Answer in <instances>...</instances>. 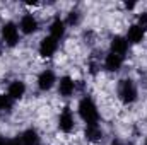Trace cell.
<instances>
[{"label":"cell","instance_id":"7","mask_svg":"<svg viewBox=\"0 0 147 145\" xmlns=\"http://www.w3.org/2000/svg\"><path fill=\"white\" fill-rule=\"evenodd\" d=\"M38 29H39V22H38L34 14L28 12V14H24L21 17V21H19V31L22 34H34Z\"/></svg>","mask_w":147,"mask_h":145},{"label":"cell","instance_id":"1","mask_svg":"<svg viewBox=\"0 0 147 145\" xmlns=\"http://www.w3.org/2000/svg\"><path fill=\"white\" fill-rule=\"evenodd\" d=\"M77 113H79V118L86 123V125H96L99 123V109L96 106L94 99L89 97V96H84L79 104H77Z\"/></svg>","mask_w":147,"mask_h":145},{"label":"cell","instance_id":"3","mask_svg":"<svg viewBox=\"0 0 147 145\" xmlns=\"http://www.w3.org/2000/svg\"><path fill=\"white\" fill-rule=\"evenodd\" d=\"M0 36H2V41H3V44H5V46H9V48L17 46V44H19V41H21L19 26H17L16 22H12V21L5 22V24L2 26V29H0Z\"/></svg>","mask_w":147,"mask_h":145},{"label":"cell","instance_id":"22","mask_svg":"<svg viewBox=\"0 0 147 145\" xmlns=\"http://www.w3.org/2000/svg\"><path fill=\"white\" fill-rule=\"evenodd\" d=\"M110 145H121V142H120L118 138H115V140H111L110 142Z\"/></svg>","mask_w":147,"mask_h":145},{"label":"cell","instance_id":"8","mask_svg":"<svg viewBox=\"0 0 147 145\" xmlns=\"http://www.w3.org/2000/svg\"><path fill=\"white\" fill-rule=\"evenodd\" d=\"M75 87H77V82L70 75L60 77V80H58V94L62 97H72L74 92H75Z\"/></svg>","mask_w":147,"mask_h":145},{"label":"cell","instance_id":"16","mask_svg":"<svg viewBox=\"0 0 147 145\" xmlns=\"http://www.w3.org/2000/svg\"><path fill=\"white\" fill-rule=\"evenodd\" d=\"M79 22H80V12H79V10H70V12L67 14L65 24L70 26V28H75V26H79Z\"/></svg>","mask_w":147,"mask_h":145},{"label":"cell","instance_id":"17","mask_svg":"<svg viewBox=\"0 0 147 145\" xmlns=\"http://www.w3.org/2000/svg\"><path fill=\"white\" fill-rule=\"evenodd\" d=\"M12 99L7 96V94H0V113H5V111H10L12 109Z\"/></svg>","mask_w":147,"mask_h":145},{"label":"cell","instance_id":"14","mask_svg":"<svg viewBox=\"0 0 147 145\" xmlns=\"http://www.w3.org/2000/svg\"><path fill=\"white\" fill-rule=\"evenodd\" d=\"M84 135H86V138H87L89 142H94V144H96V142L103 140V135H105V132H103L101 125H99V123H96V125H86Z\"/></svg>","mask_w":147,"mask_h":145},{"label":"cell","instance_id":"15","mask_svg":"<svg viewBox=\"0 0 147 145\" xmlns=\"http://www.w3.org/2000/svg\"><path fill=\"white\" fill-rule=\"evenodd\" d=\"M19 137H21V140H22L24 145H38L39 144V135H38V132L34 130V128L24 130Z\"/></svg>","mask_w":147,"mask_h":145},{"label":"cell","instance_id":"24","mask_svg":"<svg viewBox=\"0 0 147 145\" xmlns=\"http://www.w3.org/2000/svg\"><path fill=\"white\" fill-rule=\"evenodd\" d=\"M0 56H2V46H0Z\"/></svg>","mask_w":147,"mask_h":145},{"label":"cell","instance_id":"10","mask_svg":"<svg viewBox=\"0 0 147 145\" xmlns=\"http://www.w3.org/2000/svg\"><path fill=\"white\" fill-rule=\"evenodd\" d=\"M26 84L22 82V80H12L10 84H9V87H7V96L12 99V101H19V99H22L24 97V94H26Z\"/></svg>","mask_w":147,"mask_h":145},{"label":"cell","instance_id":"12","mask_svg":"<svg viewBox=\"0 0 147 145\" xmlns=\"http://www.w3.org/2000/svg\"><path fill=\"white\" fill-rule=\"evenodd\" d=\"M48 31H50V36L55 38L57 41H60L62 38L65 36V33H67V24H65V21H63V19L57 17V19H53V21H51V24H50Z\"/></svg>","mask_w":147,"mask_h":145},{"label":"cell","instance_id":"4","mask_svg":"<svg viewBox=\"0 0 147 145\" xmlns=\"http://www.w3.org/2000/svg\"><path fill=\"white\" fill-rule=\"evenodd\" d=\"M58 46H60V44H58V41L48 34V36L41 38L39 46H38V53H39V56H41V58H53V56H55V53L58 51Z\"/></svg>","mask_w":147,"mask_h":145},{"label":"cell","instance_id":"6","mask_svg":"<svg viewBox=\"0 0 147 145\" xmlns=\"http://www.w3.org/2000/svg\"><path fill=\"white\" fill-rule=\"evenodd\" d=\"M36 84H38V89L41 92H48L57 84V75H55V72L51 68H46V70H43V72L38 75Z\"/></svg>","mask_w":147,"mask_h":145},{"label":"cell","instance_id":"5","mask_svg":"<svg viewBox=\"0 0 147 145\" xmlns=\"http://www.w3.org/2000/svg\"><path fill=\"white\" fill-rule=\"evenodd\" d=\"M74 128H75V118H74V113L69 106L60 111V116H58V130L62 133H72Z\"/></svg>","mask_w":147,"mask_h":145},{"label":"cell","instance_id":"18","mask_svg":"<svg viewBox=\"0 0 147 145\" xmlns=\"http://www.w3.org/2000/svg\"><path fill=\"white\" fill-rule=\"evenodd\" d=\"M137 26L142 28V29L147 33V12H142V14L139 15V19H137Z\"/></svg>","mask_w":147,"mask_h":145},{"label":"cell","instance_id":"20","mask_svg":"<svg viewBox=\"0 0 147 145\" xmlns=\"http://www.w3.org/2000/svg\"><path fill=\"white\" fill-rule=\"evenodd\" d=\"M135 7H137V3H135V2H130V3H125V9H127V10H132V9H135Z\"/></svg>","mask_w":147,"mask_h":145},{"label":"cell","instance_id":"19","mask_svg":"<svg viewBox=\"0 0 147 145\" xmlns=\"http://www.w3.org/2000/svg\"><path fill=\"white\" fill-rule=\"evenodd\" d=\"M7 145H24V144H22L21 137H14V138H9V142H7Z\"/></svg>","mask_w":147,"mask_h":145},{"label":"cell","instance_id":"11","mask_svg":"<svg viewBox=\"0 0 147 145\" xmlns=\"http://www.w3.org/2000/svg\"><path fill=\"white\" fill-rule=\"evenodd\" d=\"M123 62H125V58L123 56H118V55H115V53H108L106 56H105V62H103V67H105V70H108V72H118L121 67H123Z\"/></svg>","mask_w":147,"mask_h":145},{"label":"cell","instance_id":"21","mask_svg":"<svg viewBox=\"0 0 147 145\" xmlns=\"http://www.w3.org/2000/svg\"><path fill=\"white\" fill-rule=\"evenodd\" d=\"M7 142H9V138H5V137L0 135V145H7Z\"/></svg>","mask_w":147,"mask_h":145},{"label":"cell","instance_id":"13","mask_svg":"<svg viewBox=\"0 0 147 145\" xmlns=\"http://www.w3.org/2000/svg\"><path fill=\"white\" fill-rule=\"evenodd\" d=\"M125 38H127L128 44H139V43L144 41V38H146V31H144L142 28H139L137 24H132V26L128 28L127 36Z\"/></svg>","mask_w":147,"mask_h":145},{"label":"cell","instance_id":"9","mask_svg":"<svg viewBox=\"0 0 147 145\" xmlns=\"http://www.w3.org/2000/svg\"><path fill=\"white\" fill-rule=\"evenodd\" d=\"M128 48H130V44H128V41H127L125 36H120V34L113 36V39H111V43H110V53H115V55L125 58Z\"/></svg>","mask_w":147,"mask_h":145},{"label":"cell","instance_id":"2","mask_svg":"<svg viewBox=\"0 0 147 145\" xmlns=\"http://www.w3.org/2000/svg\"><path fill=\"white\" fill-rule=\"evenodd\" d=\"M118 97L123 104H134L139 97L137 85L132 79H123L118 84Z\"/></svg>","mask_w":147,"mask_h":145},{"label":"cell","instance_id":"23","mask_svg":"<svg viewBox=\"0 0 147 145\" xmlns=\"http://www.w3.org/2000/svg\"><path fill=\"white\" fill-rule=\"evenodd\" d=\"M144 145H147V137H146V140H144Z\"/></svg>","mask_w":147,"mask_h":145}]
</instances>
